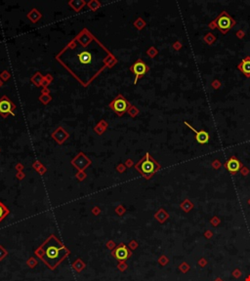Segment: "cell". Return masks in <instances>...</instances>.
Here are the masks:
<instances>
[{
    "label": "cell",
    "instance_id": "obj_1",
    "mask_svg": "<svg viewBox=\"0 0 250 281\" xmlns=\"http://www.w3.org/2000/svg\"><path fill=\"white\" fill-rule=\"evenodd\" d=\"M100 43L98 42L94 47L88 48L87 46H77L73 41L72 43L68 46L67 49L62 52L66 53L67 56L68 62L65 64L67 67H71V65H74V67L71 70L74 75L77 74V71L82 70H90L92 77H94L93 71L97 72L100 71L103 66H101V58L98 55L99 49H101Z\"/></svg>",
    "mask_w": 250,
    "mask_h": 281
},
{
    "label": "cell",
    "instance_id": "obj_2",
    "mask_svg": "<svg viewBox=\"0 0 250 281\" xmlns=\"http://www.w3.org/2000/svg\"><path fill=\"white\" fill-rule=\"evenodd\" d=\"M69 254V251L55 235H51L36 251V255L48 268L54 269Z\"/></svg>",
    "mask_w": 250,
    "mask_h": 281
},
{
    "label": "cell",
    "instance_id": "obj_3",
    "mask_svg": "<svg viewBox=\"0 0 250 281\" xmlns=\"http://www.w3.org/2000/svg\"><path fill=\"white\" fill-rule=\"evenodd\" d=\"M136 169L146 178H150L151 175H154L159 169V165L155 159L150 157L149 153H147L146 156L138 162V164L136 165Z\"/></svg>",
    "mask_w": 250,
    "mask_h": 281
},
{
    "label": "cell",
    "instance_id": "obj_4",
    "mask_svg": "<svg viewBox=\"0 0 250 281\" xmlns=\"http://www.w3.org/2000/svg\"><path fill=\"white\" fill-rule=\"evenodd\" d=\"M235 25V21L230 16V14L226 11H223L220 15L215 19L212 23H210V27H217L221 30L223 34H226L233 26Z\"/></svg>",
    "mask_w": 250,
    "mask_h": 281
},
{
    "label": "cell",
    "instance_id": "obj_5",
    "mask_svg": "<svg viewBox=\"0 0 250 281\" xmlns=\"http://www.w3.org/2000/svg\"><path fill=\"white\" fill-rule=\"evenodd\" d=\"M128 107H129V104H128L127 101L121 96H118L112 104H110V108L119 115H122L124 112L128 109Z\"/></svg>",
    "mask_w": 250,
    "mask_h": 281
},
{
    "label": "cell",
    "instance_id": "obj_6",
    "mask_svg": "<svg viewBox=\"0 0 250 281\" xmlns=\"http://www.w3.org/2000/svg\"><path fill=\"white\" fill-rule=\"evenodd\" d=\"M131 70L136 76V79H135V83H136L137 80L139 79V77L143 76L146 72L148 71L149 67H147V65H146L142 60H138L135 64L131 67Z\"/></svg>",
    "mask_w": 250,
    "mask_h": 281
},
{
    "label": "cell",
    "instance_id": "obj_7",
    "mask_svg": "<svg viewBox=\"0 0 250 281\" xmlns=\"http://www.w3.org/2000/svg\"><path fill=\"white\" fill-rule=\"evenodd\" d=\"M185 125H187V127H189L191 130H192L194 132V138H196L197 142L200 145H204V144H207L208 140H209V134L206 132V131H197L196 130L192 125H190L187 122H185Z\"/></svg>",
    "mask_w": 250,
    "mask_h": 281
},
{
    "label": "cell",
    "instance_id": "obj_8",
    "mask_svg": "<svg viewBox=\"0 0 250 281\" xmlns=\"http://www.w3.org/2000/svg\"><path fill=\"white\" fill-rule=\"evenodd\" d=\"M113 255L119 261H124L129 258L130 256V251L125 245H119L118 247L115 248V250L113 252Z\"/></svg>",
    "mask_w": 250,
    "mask_h": 281
},
{
    "label": "cell",
    "instance_id": "obj_9",
    "mask_svg": "<svg viewBox=\"0 0 250 281\" xmlns=\"http://www.w3.org/2000/svg\"><path fill=\"white\" fill-rule=\"evenodd\" d=\"M241 162L238 159L235 158L234 156L231 157L230 159H229L227 162H226V168L228 169L229 172H231L232 174H235L237 172L239 171V169L241 168Z\"/></svg>",
    "mask_w": 250,
    "mask_h": 281
},
{
    "label": "cell",
    "instance_id": "obj_10",
    "mask_svg": "<svg viewBox=\"0 0 250 281\" xmlns=\"http://www.w3.org/2000/svg\"><path fill=\"white\" fill-rule=\"evenodd\" d=\"M12 111H13V105L11 102L6 97L2 98L0 100V113L3 116H6L8 113H12Z\"/></svg>",
    "mask_w": 250,
    "mask_h": 281
},
{
    "label": "cell",
    "instance_id": "obj_11",
    "mask_svg": "<svg viewBox=\"0 0 250 281\" xmlns=\"http://www.w3.org/2000/svg\"><path fill=\"white\" fill-rule=\"evenodd\" d=\"M238 67L246 77H250V57L249 56L245 57L240 62V64L238 66Z\"/></svg>",
    "mask_w": 250,
    "mask_h": 281
},
{
    "label": "cell",
    "instance_id": "obj_12",
    "mask_svg": "<svg viewBox=\"0 0 250 281\" xmlns=\"http://www.w3.org/2000/svg\"><path fill=\"white\" fill-rule=\"evenodd\" d=\"M7 215H8V209L0 202V222H1Z\"/></svg>",
    "mask_w": 250,
    "mask_h": 281
}]
</instances>
